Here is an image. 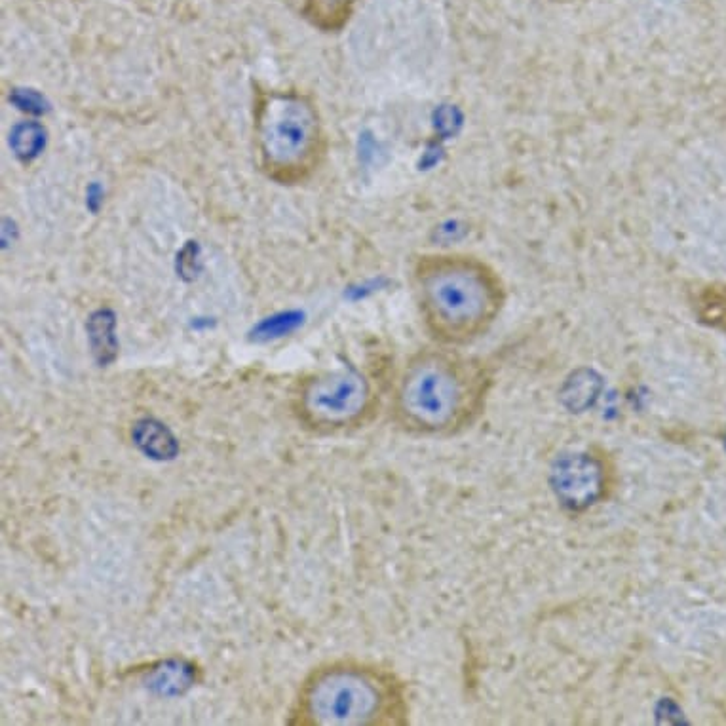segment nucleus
<instances>
[{
    "label": "nucleus",
    "instance_id": "f257e3e1",
    "mask_svg": "<svg viewBox=\"0 0 726 726\" xmlns=\"http://www.w3.org/2000/svg\"><path fill=\"white\" fill-rule=\"evenodd\" d=\"M493 390L491 363L464 348L436 344L403 365L392 388L390 417L409 436L453 438L478 424Z\"/></svg>",
    "mask_w": 726,
    "mask_h": 726
},
{
    "label": "nucleus",
    "instance_id": "f03ea898",
    "mask_svg": "<svg viewBox=\"0 0 726 726\" xmlns=\"http://www.w3.org/2000/svg\"><path fill=\"white\" fill-rule=\"evenodd\" d=\"M411 286L426 333L453 348L481 341L508 303L500 270L470 251L422 253L411 265Z\"/></svg>",
    "mask_w": 726,
    "mask_h": 726
},
{
    "label": "nucleus",
    "instance_id": "7ed1b4c3",
    "mask_svg": "<svg viewBox=\"0 0 726 726\" xmlns=\"http://www.w3.org/2000/svg\"><path fill=\"white\" fill-rule=\"evenodd\" d=\"M409 715V688L396 671L362 660H335L303 681L289 725L405 726Z\"/></svg>",
    "mask_w": 726,
    "mask_h": 726
},
{
    "label": "nucleus",
    "instance_id": "20e7f679",
    "mask_svg": "<svg viewBox=\"0 0 726 726\" xmlns=\"http://www.w3.org/2000/svg\"><path fill=\"white\" fill-rule=\"evenodd\" d=\"M255 149L259 164L278 183L305 181L325 151L322 116L299 92H267L255 107Z\"/></svg>",
    "mask_w": 726,
    "mask_h": 726
},
{
    "label": "nucleus",
    "instance_id": "39448f33",
    "mask_svg": "<svg viewBox=\"0 0 726 726\" xmlns=\"http://www.w3.org/2000/svg\"><path fill=\"white\" fill-rule=\"evenodd\" d=\"M373 379L354 365L325 369L299 384L295 413L318 434H346L373 421L379 409Z\"/></svg>",
    "mask_w": 726,
    "mask_h": 726
},
{
    "label": "nucleus",
    "instance_id": "423d86ee",
    "mask_svg": "<svg viewBox=\"0 0 726 726\" xmlns=\"http://www.w3.org/2000/svg\"><path fill=\"white\" fill-rule=\"evenodd\" d=\"M550 489L565 510L588 512L609 502L616 493V460L599 445L561 453L550 468Z\"/></svg>",
    "mask_w": 726,
    "mask_h": 726
},
{
    "label": "nucleus",
    "instance_id": "0eeeda50",
    "mask_svg": "<svg viewBox=\"0 0 726 726\" xmlns=\"http://www.w3.org/2000/svg\"><path fill=\"white\" fill-rule=\"evenodd\" d=\"M297 12L320 31H339L354 14L358 0H293Z\"/></svg>",
    "mask_w": 726,
    "mask_h": 726
},
{
    "label": "nucleus",
    "instance_id": "6e6552de",
    "mask_svg": "<svg viewBox=\"0 0 726 726\" xmlns=\"http://www.w3.org/2000/svg\"><path fill=\"white\" fill-rule=\"evenodd\" d=\"M690 303L702 324L726 333V282L698 287Z\"/></svg>",
    "mask_w": 726,
    "mask_h": 726
},
{
    "label": "nucleus",
    "instance_id": "1a4fd4ad",
    "mask_svg": "<svg viewBox=\"0 0 726 726\" xmlns=\"http://www.w3.org/2000/svg\"><path fill=\"white\" fill-rule=\"evenodd\" d=\"M10 137H12L10 143H12L14 151L25 160L35 158L44 147V130L35 122H27L23 126H18Z\"/></svg>",
    "mask_w": 726,
    "mask_h": 726
}]
</instances>
